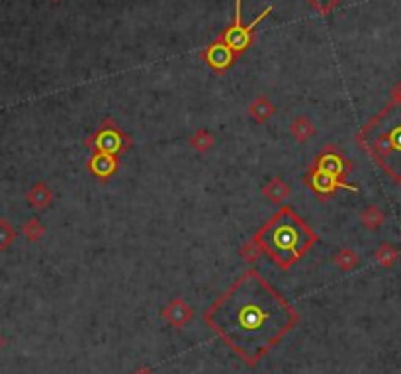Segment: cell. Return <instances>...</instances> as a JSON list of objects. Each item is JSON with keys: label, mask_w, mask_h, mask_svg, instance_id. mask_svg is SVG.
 I'll list each match as a JSON object with an SVG mask.
<instances>
[{"label": "cell", "mask_w": 401, "mask_h": 374, "mask_svg": "<svg viewBox=\"0 0 401 374\" xmlns=\"http://www.w3.org/2000/svg\"><path fill=\"white\" fill-rule=\"evenodd\" d=\"M208 327L247 365H257L298 324V314L257 271H247L205 310Z\"/></svg>", "instance_id": "obj_1"}, {"label": "cell", "mask_w": 401, "mask_h": 374, "mask_svg": "<svg viewBox=\"0 0 401 374\" xmlns=\"http://www.w3.org/2000/svg\"><path fill=\"white\" fill-rule=\"evenodd\" d=\"M395 102H401V85L395 88Z\"/></svg>", "instance_id": "obj_10"}, {"label": "cell", "mask_w": 401, "mask_h": 374, "mask_svg": "<svg viewBox=\"0 0 401 374\" xmlns=\"http://www.w3.org/2000/svg\"><path fill=\"white\" fill-rule=\"evenodd\" d=\"M241 6H243V0H235V20H233V26L228 28L221 40L225 46H228L233 53H243L245 49L251 46V38H252V30L259 26V22H262L264 18L272 12V6H268L264 12H260L259 16L252 20L251 24L243 26V16H241Z\"/></svg>", "instance_id": "obj_4"}, {"label": "cell", "mask_w": 401, "mask_h": 374, "mask_svg": "<svg viewBox=\"0 0 401 374\" xmlns=\"http://www.w3.org/2000/svg\"><path fill=\"white\" fill-rule=\"evenodd\" d=\"M360 141L372 159L401 183V102H393L380 112L362 129Z\"/></svg>", "instance_id": "obj_3"}, {"label": "cell", "mask_w": 401, "mask_h": 374, "mask_svg": "<svg viewBox=\"0 0 401 374\" xmlns=\"http://www.w3.org/2000/svg\"><path fill=\"white\" fill-rule=\"evenodd\" d=\"M114 169H116V161H114V157L108 155V153L96 155L95 159H92V171H95L96 175H100V176L112 175V173H114Z\"/></svg>", "instance_id": "obj_7"}, {"label": "cell", "mask_w": 401, "mask_h": 374, "mask_svg": "<svg viewBox=\"0 0 401 374\" xmlns=\"http://www.w3.org/2000/svg\"><path fill=\"white\" fill-rule=\"evenodd\" d=\"M255 239L276 265L290 269L309 251L317 235L292 208H282L264 228H260Z\"/></svg>", "instance_id": "obj_2"}, {"label": "cell", "mask_w": 401, "mask_h": 374, "mask_svg": "<svg viewBox=\"0 0 401 374\" xmlns=\"http://www.w3.org/2000/svg\"><path fill=\"white\" fill-rule=\"evenodd\" d=\"M202 57L208 61V65L212 67L213 71L221 73L225 71L228 67H231L233 59H235V53H233L223 41H215V43H212L210 48L205 49L204 53H202Z\"/></svg>", "instance_id": "obj_5"}, {"label": "cell", "mask_w": 401, "mask_h": 374, "mask_svg": "<svg viewBox=\"0 0 401 374\" xmlns=\"http://www.w3.org/2000/svg\"><path fill=\"white\" fill-rule=\"evenodd\" d=\"M314 186L315 191L327 192V191H333L335 186H341V184L337 183V176L329 175V173H325V171H317L314 176Z\"/></svg>", "instance_id": "obj_8"}, {"label": "cell", "mask_w": 401, "mask_h": 374, "mask_svg": "<svg viewBox=\"0 0 401 374\" xmlns=\"http://www.w3.org/2000/svg\"><path fill=\"white\" fill-rule=\"evenodd\" d=\"M96 147L102 153H108V155H114L122 149V137L114 132V129H104L98 134L96 137Z\"/></svg>", "instance_id": "obj_6"}, {"label": "cell", "mask_w": 401, "mask_h": 374, "mask_svg": "<svg viewBox=\"0 0 401 374\" xmlns=\"http://www.w3.org/2000/svg\"><path fill=\"white\" fill-rule=\"evenodd\" d=\"M311 6H315V9L319 10L321 14H329L331 10L337 6L341 0H307Z\"/></svg>", "instance_id": "obj_9"}]
</instances>
